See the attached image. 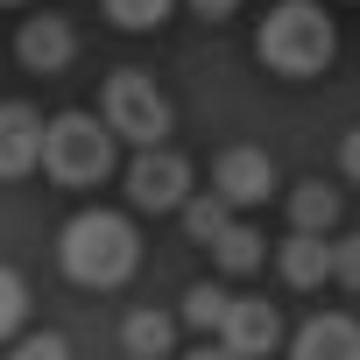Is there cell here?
Returning <instances> with one entry per match:
<instances>
[{
  "instance_id": "1",
  "label": "cell",
  "mask_w": 360,
  "mask_h": 360,
  "mask_svg": "<svg viewBox=\"0 0 360 360\" xmlns=\"http://www.w3.org/2000/svg\"><path fill=\"white\" fill-rule=\"evenodd\" d=\"M57 262L78 290H120L134 269H141V240H134V219L120 212H78L57 240Z\"/></svg>"
},
{
  "instance_id": "2",
  "label": "cell",
  "mask_w": 360,
  "mask_h": 360,
  "mask_svg": "<svg viewBox=\"0 0 360 360\" xmlns=\"http://www.w3.org/2000/svg\"><path fill=\"white\" fill-rule=\"evenodd\" d=\"M332 50H339V29H332V15L318 0H283V8H269L262 29H255V57L276 78H318L332 64Z\"/></svg>"
},
{
  "instance_id": "3",
  "label": "cell",
  "mask_w": 360,
  "mask_h": 360,
  "mask_svg": "<svg viewBox=\"0 0 360 360\" xmlns=\"http://www.w3.org/2000/svg\"><path fill=\"white\" fill-rule=\"evenodd\" d=\"M113 141L120 134L106 127V113H57L43 134V176L64 191H92L113 176Z\"/></svg>"
},
{
  "instance_id": "4",
  "label": "cell",
  "mask_w": 360,
  "mask_h": 360,
  "mask_svg": "<svg viewBox=\"0 0 360 360\" xmlns=\"http://www.w3.org/2000/svg\"><path fill=\"white\" fill-rule=\"evenodd\" d=\"M99 113H106V127H113L120 141H134V148L169 141V99H162L155 78H141V71H113L106 92H99Z\"/></svg>"
},
{
  "instance_id": "5",
  "label": "cell",
  "mask_w": 360,
  "mask_h": 360,
  "mask_svg": "<svg viewBox=\"0 0 360 360\" xmlns=\"http://www.w3.org/2000/svg\"><path fill=\"white\" fill-rule=\"evenodd\" d=\"M127 198L141 205V212H184V198H191V162L176 155V148H134V162H127Z\"/></svg>"
},
{
  "instance_id": "6",
  "label": "cell",
  "mask_w": 360,
  "mask_h": 360,
  "mask_svg": "<svg viewBox=\"0 0 360 360\" xmlns=\"http://www.w3.org/2000/svg\"><path fill=\"white\" fill-rule=\"evenodd\" d=\"M212 191L233 205V212H248V205H269V191H276V162H269V148H226L219 162H212Z\"/></svg>"
},
{
  "instance_id": "7",
  "label": "cell",
  "mask_w": 360,
  "mask_h": 360,
  "mask_svg": "<svg viewBox=\"0 0 360 360\" xmlns=\"http://www.w3.org/2000/svg\"><path fill=\"white\" fill-rule=\"evenodd\" d=\"M43 134H50V120H36V106H22V99L0 106V176L43 169Z\"/></svg>"
},
{
  "instance_id": "8",
  "label": "cell",
  "mask_w": 360,
  "mask_h": 360,
  "mask_svg": "<svg viewBox=\"0 0 360 360\" xmlns=\"http://www.w3.org/2000/svg\"><path fill=\"white\" fill-rule=\"evenodd\" d=\"M219 339H226L233 353L262 360V353H276V346H283V318H276V304H269V297H233V311H226Z\"/></svg>"
},
{
  "instance_id": "9",
  "label": "cell",
  "mask_w": 360,
  "mask_h": 360,
  "mask_svg": "<svg viewBox=\"0 0 360 360\" xmlns=\"http://www.w3.org/2000/svg\"><path fill=\"white\" fill-rule=\"evenodd\" d=\"M290 360H360V318H346V311L304 318L290 339Z\"/></svg>"
},
{
  "instance_id": "10",
  "label": "cell",
  "mask_w": 360,
  "mask_h": 360,
  "mask_svg": "<svg viewBox=\"0 0 360 360\" xmlns=\"http://www.w3.org/2000/svg\"><path fill=\"white\" fill-rule=\"evenodd\" d=\"M15 50H22V64H29V71H43V78H50V71H64V64L78 57V29H71L64 15H29V22H22V36H15Z\"/></svg>"
},
{
  "instance_id": "11",
  "label": "cell",
  "mask_w": 360,
  "mask_h": 360,
  "mask_svg": "<svg viewBox=\"0 0 360 360\" xmlns=\"http://www.w3.org/2000/svg\"><path fill=\"white\" fill-rule=\"evenodd\" d=\"M276 269H283V283H290V290H318V283L332 276V240H325V233L290 226V240L276 248Z\"/></svg>"
},
{
  "instance_id": "12",
  "label": "cell",
  "mask_w": 360,
  "mask_h": 360,
  "mask_svg": "<svg viewBox=\"0 0 360 360\" xmlns=\"http://www.w3.org/2000/svg\"><path fill=\"white\" fill-rule=\"evenodd\" d=\"M212 262H219L226 276H255V269L269 262V233H262V226H248V219H233V226L212 240Z\"/></svg>"
},
{
  "instance_id": "13",
  "label": "cell",
  "mask_w": 360,
  "mask_h": 360,
  "mask_svg": "<svg viewBox=\"0 0 360 360\" xmlns=\"http://www.w3.org/2000/svg\"><path fill=\"white\" fill-rule=\"evenodd\" d=\"M290 226H304V233H332L339 226V191L325 184V176H304V184L290 191Z\"/></svg>"
},
{
  "instance_id": "14",
  "label": "cell",
  "mask_w": 360,
  "mask_h": 360,
  "mask_svg": "<svg viewBox=\"0 0 360 360\" xmlns=\"http://www.w3.org/2000/svg\"><path fill=\"white\" fill-rule=\"evenodd\" d=\"M120 346H127V353H141V360H162V353L176 346V318H169V311H127Z\"/></svg>"
},
{
  "instance_id": "15",
  "label": "cell",
  "mask_w": 360,
  "mask_h": 360,
  "mask_svg": "<svg viewBox=\"0 0 360 360\" xmlns=\"http://www.w3.org/2000/svg\"><path fill=\"white\" fill-rule=\"evenodd\" d=\"M233 219H240V212H233L219 191H205V198H184V233H191L198 248H212V240H219Z\"/></svg>"
},
{
  "instance_id": "16",
  "label": "cell",
  "mask_w": 360,
  "mask_h": 360,
  "mask_svg": "<svg viewBox=\"0 0 360 360\" xmlns=\"http://www.w3.org/2000/svg\"><path fill=\"white\" fill-rule=\"evenodd\" d=\"M226 311H233V297H226V290H212V283H191V290H184V325L219 332V325H226Z\"/></svg>"
},
{
  "instance_id": "17",
  "label": "cell",
  "mask_w": 360,
  "mask_h": 360,
  "mask_svg": "<svg viewBox=\"0 0 360 360\" xmlns=\"http://www.w3.org/2000/svg\"><path fill=\"white\" fill-rule=\"evenodd\" d=\"M169 8H176V0H106V22L127 29V36H141V29L169 22Z\"/></svg>"
},
{
  "instance_id": "18",
  "label": "cell",
  "mask_w": 360,
  "mask_h": 360,
  "mask_svg": "<svg viewBox=\"0 0 360 360\" xmlns=\"http://www.w3.org/2000/svg\"><path fill=\"white\" fill-rule=\"evenodd\" d=\"M22 318H29V283H22L8 262H0V339H15Z\"/></svg>"
},
{
  "instance_id": "19",
  "label": "cell",
  "mask_w": 360,
  "mask_h": 360,
  "mask_svg": "<svg viewBox=\"0 0 360 360\" xmlns=\"http://www.w3.org/2000/svg\"><path fill=\"white\" fill-rule=\"evenodd\" d=\"M332 283H346V290H360V233H346V240H332Z\"/></svg>"
},
{
  "instance_id": "20",
  "label": "cell",
  "mask_w": 360,
  "mask_h": 360,
  "mask_svg": "<svg viewBox=\"0 0 360 360\" xmlns=\"http://www.w3.org/2000/svg\"><path fill=\"white\" fill-rule=\"evenodd\" d=\"M8 360H71V346H64L57 332H29V339H15Z\"/></svg>"
},
{
  "instance_id": "21",
  "label": "cell",
  "mask_w": 360,
  "mask_h": 360,
  "mask_svg": "<svg viewBox=\"0 0 360 360\" xmlns=\"http://www.w3.org/2000/svg\"><path fill=\"white\" fill-rule=\"evenodd\" d=\"M339 169L360 184V127H346V141H339Z\"/></svg>"
},
{
  "instance_id": "22",
  "label": "cell",
  "mask_w": 360,
  "mask_h": 360,
  "mask_svg": "<svg viewBox=\"0 0 360 360\" xmlns=\"http://www.w3.org/2000/svg\"><path fill=\"white\" fill-rule=\"evenodd\" d=\"M184 360H248V353H233L226 339H205V346H198V353H184Z\"/></svg>"
},
{
  "instance_id": "23",
  "label": "cell",
  "mask_w": 360,
  "mask_h": 360,
  "mask_svg": "<svg viewBox=\"0 0 360 360\" xmlns=\"http://www.w3.org/2000/svg\"><path fill=\"white\" fill-rule=\"evenodd\" d=\"M233 8H240V0H191V15H205V22H226Z\"/></svg>"
},
{
  "instance_id": "24",
  "label": "cell",
  "mask_w": 360,
  "mask_h": 360,
  "mask_svg": "<svg viewBox=\"0 0 360 360\" xmlns=\"http://www.w3.org/2000/svg\"><path fill=\"white\" fill-rule=\"evenodd\" d=\"M0 8H22V0H0Z\"/></svg>"
},
{
  "instance_id": "25",
  "label": "cell",
  "mask_w": 360,
  "mask_h": 360,
  "mask_svg": "<svg viewBox=\"0 0 360 360\" xmlns=\"http://www.w3.org/2000/svg\"><path fill=\"white\" fill-rule=\"evenodd\" d=\"M127 360H141V353H127Z\"/></svg>"
}]
</instances>
